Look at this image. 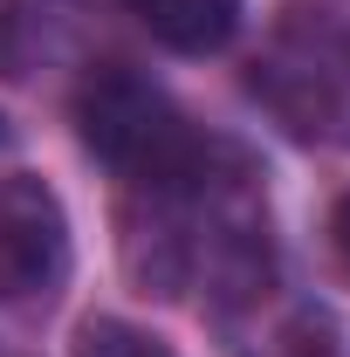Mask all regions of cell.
<instances>
[{"instance_id": "1", "label": "cell", "mask_w": 350, "mask_h": 357, "mask_svg": "<svg viewBox=\"0 0 350 357\" xmlns=\"http://www.w3.org/2000/svg\"><path fill=\"white\" fill-rule=\"evenodd\" d=\"M248 96L296 144L344 151L350 144V21H337V14L282 21L248 69Z\"/></svg>"}, {"instance_id": "2", "label": "cell", "mask_w": 350, "mask_h": 357, "mask_svg": "<svg viewBox=\"0 0 350 357\" xmlns=\"http://www.w3.org/2000/svg\"><path fill=\"white\" fill-rule=\"evenodd\" d=\"M76 124H83V144L110 172H124L131 185H165V178H178L206 151V137L178 117L172 96L158 83H144L137 69H124V62L96 69L83 83Z\"/></svg>"}, {"instance_id": "3", "label": "cell", "mask_w": 350, "mask_h": 357, "mask_svg": "<svg viewBox=\"0 0 350 357\" xmlns=\"http://www.w3.org/2000/svg\"><path fill=\"white\" fill-rule=\"evenodd\" d=\"M69 275V213L28 172H0V303H48Z\"/></svg>"}, {"instance_id": "4", "label": "cell", "mask_w": 350, "mask_h": 357, "mask_svg": "<svg viewBox=\"0 0 350 357\" xmlns=\"http://www.w3.org/2000/svg\"><path fill=\"white\" fill-rule=\"evenodd\" d=\"M268 296H275V289H261L254 303H241V310L220 316L241 357H337V337H330V323L316 310H303V303L268 310Z\"/></svg>"}, {"instance_id": "5", "label": "cell", "mask_w": 350, "mask_h": 357, "mask_svg": "<svg viewBox=\"0 0 350 357\" xmlns=\"http://www.w3.org/2000/svg\"><path fill=\"white\" fill-rule=\"evenodd\" d=\"M131 14L144 21L151 42H165L172 55H213L234 42L248 0H131Z\"/></svg>"}, {"instance_id": "6", "label": "cell", "mask_w": 350, "mask_h": 357, "mask_svg": "<svg viewBox=\"0 0 350 357\" xmlns=\"http://www.w3.org/2000/svg\"><path fill=\"white\" fill-rule=\"evenodd\" d=\"M76 357H172V344L124 323V316H89L76 330Z\"/></svg>"}]
</instances>
